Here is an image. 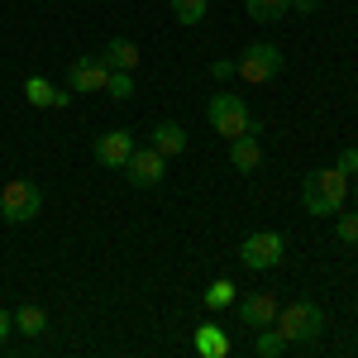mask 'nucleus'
I'll use <instances>...</instances> for the list:
<instances>
[{
    "label": "nucleus",
    "mask_w": 358,
    "mask_h": 358,
    "mask_svg": "<svg viewBox=\"0 0 358 358\" xmlns=\"http://www.w3.org/2000/svg\"><path fill=\"white\" fill-rule=\"evenodd\" d=\"M339 172H358V148H354V143L339 153Z\"/></svg>",
    "instance_id": "obj_23"
},
{
    "label": "nucleus",
    "mask_w": 358,
    "mask_h": 358,
    "mask_svg": "<svg viewBox=\"0 0 358 358\" xmlns=\"http://www.w3.org/2000/svg\"><path fill=\"white\" fill-rule=\"evenodd\" d=\"M334 234H339V244H358V210H339Z\"/></svg>",
    "instance_id": "obj_22"
},
{
    "label": "nucleus",
    "mask_w": 358,
    "mask_h": 358,
    "mask_svg": "<svg viewBox=\"0 0 358 358\" xmlns=\"http://www.w3.org/2000/svg\"><path fill=\"white\" fill-rule=\"evenodd\" d=\"M282 253H287V239L273 234V229H258V234H248L244 244H239V263H244L248 273H273L277 263H282Z\"/></svg>",
    "instance_id": "obj_6"
},
{
    "label": "nucleus",
    "mask_w": 358,
    "mask_h": 358,
    "mask_svg": "<svg viewBox=\"0 0 358 358\" xmlns=\"http://www.w3.org/2000/svg\"><path fill=\"white\" fill-rule=\"evenodd\" d=\"M354 201H358V182H354Z\"/></svg>",
    "instance_id": "obj_27"
},
{
    "label": "nucleus",
    "mask_w": 358,
    "mask_h": 358,
    "mask_svg": "<svg viewBox=\"0 0 358 358\" xmlns=\"http://www.w3.org/2000/svg\"><path fill=\"white\" fill-rule=\"evenodd\" d=\"M206 120H210V129H215L224 143L239 138V134H263V120L248 110V101L234 96V91H215L210 106H206Z\"/></svg>",
    "instance_id": "obj_2"
},
{
    "label": "nucleus",
    "mask_w": 358,
    "mask_h": 358,
    "mask_svg": "<svg viewBox=\"0 0 358 358\" xmlns=\"http://www.w3.org/2000/svg\"><path fill=\"white\" fill-rule=\"evenodd\" d=\"M344 201H349V177H344L339 167H315V172H306V182H301L306 215H315V220L339 215V210H344Z\"/></svg>",
    "instance_id": "obj_1"
},
{
    "label": "nucleus",
    "mask_w": 358,
    "mask_h": 358,
    "mask_svg": "<svg viewBox=\"0 0 358 358\" xmlns=\"http://www.w3.org/2000/svg\"><path fill=\"white\" fill-rule=\"evenodd\" d=\"M120 172H124L134 187H158V182L167 177V158L148 143V148H134V153H129V163L120 167Z\"/></svg>",
    "instance_id": "obj_7"
},
{
    "label": "nucleus",
    "mask_w": 358,
    "mask_h": 358,
    "mask_svg": "<svg viewBox=\"0 0 358 358\" xmlns=\"http://www.w3.org/2000/svg\"><path fill=\"white\" fill-rule=\"evenodd\" d=\"M282 72V48L277 43H248L244 53L234 57V77H244L248 86H263Z\"/></svg>",
    "instance_id": "obj_5"
},
{
    "label": "nucleus",
    "mask_w": 358,
    "mask_h": 358,
    "mask_svg": "<svg viewBox=\"0 0 358 358\" xmlns=\"http://www.w3.org/2000/svg\"><path fill=\"white\" fill-rule=\"evenodd\" d=\"M96 163L101 167H124L129 163V153H134V134L129 129H106V134L96 138Z\"/></svg>",
    "instance_id": "obj_9"
},
{
    "label": "nucleus",
    "mask_w": 358,
    "mask_h": 358,
    "mask_svg": "<svg viewBox=\"0 0 358 358\" xmlns=\"http://www.w3.org/2000/svg\"><path fill=\"white\" fill-rule=\"evenodd\" d=\"M201 301H206V310H224L229 301H239V292H234V282H229V277H215V282L206 287V296H201Z\"/></svg>",
    "instance_id": "obj_20"
},
{
    "label": "nucleus",
    "mask_w": 358,
    "mask_h": 358,
    "mask_svg": "<svg viewBox=\"0 0 358 358\" xmlns=\"http://www.w3.org/2000/svg\"><path fill=\"white\" fill-rule=\"evenodd\" d=\"M253 334H258V339H253V354H258V358H277V354L292 349V339L277 330V325H263V330H253Z\"/></svg>",
    "instance_id": "obj_17"
},
{
    "label": "nucleus",
    "mask_w": 358,
    "mask_h": 358,
    "mask_svg": "<svg viewBox=\"0 0 358 358\" xmlns=\"http://www.w3.org/2000/svg\"><path fill=\"white\" fill-rule=\"evenodd\" d=\"M10 334H15V315H10V310H0V349L10 344Z\"/></svg>",
    "instance_id": "obj_24"
},
{
    "label": "nucleus",
    "mask_w": 358,
    "mask_h": 358,
    "mask_svg": "<svg viewBox=\"0 0 358 358\" xmlns=\"http://www.w3.org/2000/svg\"><path fill=\"white\" fill-rule=\"evenodd\" d=\"M10 315H15V334H24V339H38V334L48 330L43 306H20V310H10Z\"/></svg>",
    "instance_id": "obj_16"
},
{
    "label": "nucleus",
    "mask_w": 358,
    "mask_h": 358,
    "mask_svg": "<svg viewBox=\"0 0 358 358\" xmlns=\"http://www.w3.org/2000/svg\"><path fill=\"white\" fill-rule=\"evenodd\" d=\"M244 15L253 24H277L292 15V0H244Z\"/></svg>",
    "instance_id": "obj_15"
},
{
    "label": "nucleus",
    "mask_w": 358,
    "mask_h": 358,
    "mask_svg": "<svg viewBox=\"0 0 358 358\" xmlns=\"http://www.w3.org/2000/svg\"><path fill=\"white\" fill-rule=\"evenodd\" d=\"M24 101L38 106V110H67V106H72V91H57V86L43 82V77H29L24 82Z\"/></svg>",
    "instance_id": "obj_11"
},
{
    "label": "nucleus",
    "mask_w": 358,
    "mask_h": 358,
    "mask_svg": "<svg viewBox=\"0 0 358 358\" xmlns=\"http://www.w3.org/2000/svg\"><path fill=\"white\" fill-rule=\"evenodd\" d=\"M206 15H210V5H206V0H172V20H177L182 29H196Z\"/></svg>",
    "instance_id": "obj_19"
},
{
    "label": "nucleus",
    "mask_w": 358,
    "mask_h": 358,
    "mask_svg": "<svg viewBox=\"0 0 358 358\" xmlns=\"http://www.w3.org/2000/svg\"><path fill=\"white\" fill-rule=\"evenodd\" d=\"M101 57H106V67H110V72H134L143 53H138L134 38H110V43L101 48Z\"/></svg>",
    "instance_id": "obj_13"
},
{
    "label": "nucleus",
    "mask_w": 358,
    "mask_h": 358,
    "mask_svg": "<svg viewBox=\"0 0 358 358\" xmlns=\"http://www.w3.org/2000/svg\"><path fill=\"white\" fill-rule=\"evenodd\" d=\"M106 96H115V101H134V72H110V77H106Z\"/></svg>",
    "instance_id": "obj_21"
},
{
    "label": "nucleus",
    "mask_w": 358,
    "mask_h": 358,
    "mask_svg": "<svg viewBox=\"0 0 358 358\" xmlns=\"http://www.w3.org/2000/svg\"><path fill=\"white\" fill-rule=\"evenodd\" d=\"M153 148H158L163 158H182V153H187V129H182L177 120L153 124Z\"/></svg>",
    "instance_id": "obj_14"
},
{
    "label": "nucleus",
    "mask_w": 358,
    "mask_h": 358,
    "mask_svg": "<svg viewBox=\"0 0 358 358\" xmlns=\"http://www.w3.org/2000/svg\"><path fill=\"white\" fill-rule=\"evenodd\" d=\"M277 296H268V292H253V296H244L239 301V320H244L248 330H263V325H273L277 320Z\"/></svg>",
    "instance_id": "obj_10"
},
{
    "label": "nucleus",
    "mask_w": 358,
    "mask_h": 358,
    "mask_svg": "<svg viewBox=\"0 0 358 358\" xmlns=\"http://www.w3.org/2000/svg\"><path fill=\"white\" fill-rule=\"evenodd\" d=\"M43 210V187L29 182V177H10L0 187V220L5 224H29Z\"/></svg>",
    "instance_id": "obj_3"
},
{
    "label": "nucleus",
    "mask_w": 358,
    "mask_h": 358,
    "mask_svg": "<svg viewBox=\"0 0 358 358\" xmlns=\"http://www.w3.org/2000/svg\"><path fill=\"white\" fill-rule=\"evenodd\" d=\"M106 77H110V67H106L101 53H82L67 67V86H72L77 96H82V91H106Z\"/></svg>",
    "instance_id": "obj_8"
},
{
    "label": "nucleus",
    "mask_w": 358,
    "mask_h": 358,
    "mask_svg": "<svg viewBox=\"0 0 358 358\" xmlns=\"http://www.w3.org/2000/svg\"><path fill=\"white\" fill-rule=\"evenodd\" d=\"M273 325L287 334L292 344H315V339L325 334V310H320L315 301H292V306H282V310H277Z\"/></svg>",
    "instance_id": "obj_4"
},
{
    "label": "nucleus",
    "mask_w": 358,
    "mask_h": 358,
    "mask_svg": "<svg viewBox=\"0 0 358 358\" xmlns=\"http://www.w3.org/2000/svg\"><path fill=\"white\" fill-rule=\"evenodd\" d=\"M210 77H215V82H224V77H234V62H210Z\"/></svg>",
    "instance_id": "obj_25"
},
{
    "label": "nucleus",
    "mask_w": 358,
    "mask_h": 358,
    "mask_svg": "<svg viewBox=\"0 0 358 358\" xmlns=\"http://www.w3.org/2000/svg\"><path fill=\"white\" fill-rule=\"evenodd\" d=\"M196 354H206V358H224L229 354V339H224L220 325H201V330H196Z\"/></svg>",
    "instance_id": "obj_18"
},
{
    "label": "nucleus",
    "mask_w": 358,
    "mask_h": 358,
    "mask_svg": "<svg viewBox=\"0 0 358 358\" xmlns=\"http://www.w3.org/2000/svg\"><path fill=\"white\" fill-rule=\"evenodd\" d=\"M229 167H234V172H258V167H263V138L258 134L229 138Z\"/></svg>",
    "instance_id": "obj_12"
},
{
    "label": "nucleus",
    "mask_w": 358,
    "mask_h": 358,
    "mask_svg": "<svg viewBox=\"0 0 358 358\" xmlns=\"http://www.w3.org/2000/svg\"><path fill=\"white\" fill-rule=\"evenodd\" d=\"M320 0H292V15H315Z\"/></svg>",
    "instance_id": "obj_26"
}]
</instances>
